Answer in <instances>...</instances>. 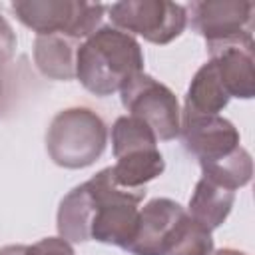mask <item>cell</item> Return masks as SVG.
<instances>
[{"mask_svg": "<svg viewBox=\"0 0 255 255\" xmlns=\"http://www.w3.org/2000/svg\"><path fill=\"white\" fill-rule=\"evenodd\" d=\"M155 133L133 116H120L112 126V149L114 157L141 147H155Z\"/></svg>", "mask_w": 255, "mask_h": 255, "instance_id": "obj_17", "label": "cell"}, {"mask_svg": "<svg viewBox=\"0 0 255 255\" xmlns=\"http://www.w3.org/2000/svg\"><path fill=\"white\" fill-rule=\"evenodd\" d=\"M211 255H247V253H243V251H239V249H233V247H223V249H219V251H213Z\"/></svg>", "mask_w": 255, "mask_h": 255, "instance_id": "obj_22", "label": "cell"}, {"mask_svg": "<svg viewBox=\"0 0 255 255\" xmlns=\"http://www.w3.org/2000/svg\"><path fill=\"white\" fill-rule=\"evenodd\" d=\"M92 201L90 241L116 245L126 249L137 229L139 203L145 189H126L112 177V167L100 169L94 177L84 181Z\"/></svg>", "mask_w": 255, "mask_h": 255, "instance_id": "obj_2", "label": "cell"}, {"mask_svg": "<svg viewBox=\"0 0 255 255\" xmlns=\"http://www.w3.org/2000/svg\"><path fill=\"white\" fill-rule=\"evenodd\" d=\"M112 26L141 36L145 42L165 46L173 42L187 26V10L167 0H126L108 6Z\"/></svg>", "mask_w": 255, "mask_h": 255, "instance_id": "obj_5", "label": "cell"}, {"mask_svg": "<svg viewBox=\"0 0 255 255\" xmlns=\"http://www.w3.org/2000/svg\"><path fill=\"white\" fill-rule=\"evenodd\" d=\"M108 145V126L90 108L74 106L58 112L46 131V151L64 169L96 163Z\"/></svg>", "mask_w": 255, "mask_h": 255, "instance_id": "obj_3", "label": "cell"}, {"mask_svg": "<svg viewBox=\"0 0 255 255\" xmlns=\"http://www.w3.org/2000/svg\"><path fill=\"white\" fill-rule=\"evenodd\" d=\"M28 245H6L0 249V255H26Z\"/></svg>", "mask_w": 255, "mask_h": 255, "instance_id": "obj_21", "label": "cell"}, {"mask_svg": "<svg viewBox=\"0 0 255 255\" xmlns=\"http://www.w3.org/2000/svg\"><path fill=\"white\" fill-rule=\"evenodd\" d=\"M233 203H235V191L201 177L195 183V189L189 197L187 213L199 225L213 231V229L221 227L223 221L229 217Z\"/></svg>", "mask_w": 255, "mask_h": 255, "instance_id": "obj_12", "label": "cell"}, {"mask_svg": "<svg viewBox=\"0 0 255 255\" xmlns=\"http://www.w3.org/2000/svg\"><path fill=\"white\" fill-rule=\"evenodd\" d=\"M213 253V237L211 231L199 225L189 213L177 223L165 255H211Z\"/></svg>", "mask_w": 255, "mask_h": 255, "instance_id": "obj_16", "label": "cell"}, {"mask_svg": "<svg viewBox=\"0 0 255 255\" xmlns=\"http://www.w3.org/2000/svg\"><path fill=\"white\" fill-rule=\"evenodd\" d=\"M211 54V62L217 68V74L229 94V98L251 100L255 96V58H253V40L229 44L217 48Z\"/></svg>", "mask_w": 255, "mask_h": 255, "instance_id": "obj_10", "label": "cell"}, {"mask_svg": "<svg viewBox=\"0 0 255 255\" xmlns=\"http://www.w3.org/2000/svg\"><path fill=\"white\" fill-rule=\"evenodd\" d=\"M6 66H8V64H4V62L0 60V106H2L4 98H6V88H8V74H6Z\"/></svg>", "mask_w": 255, "mask_h": 255, "instance_id": "obj_20", "label": "cell"}, {"mask_svg": "<svg viewBox=\"0 0 255 255\" xmlns=\"http://www.w3.org/2000/svg\"><path fill=\"white\" fill-rule=\"evenodd\" d=\"M80 40L48 34L36 36L34 40V64L38 72L50 80H76V54L80 48Z\"/></svg>", "mask_w": 255, "mask_h": 255, "instance_id": "obj_11", "label": "cell"}, {"mask_svg": "<svg viewBox=\"0 0 255 255\" xmlns=\"http://www.w3.org/2000/svg\"><path fill=\"white\" fill-rule=\"evenodd\" d=\"M229 100L231 98L217 74L215 64L211 60H207L191 78L181 112L217 116L223 108H227Z\"/></svg>", "mask_w": 255, "mask_h": 255, "instance_id": "obj_13", "label": "cell"}, {"mask_svg": "<svg viewBox=\"0 0 255 255\" xmlns=\"http://www.w3.org/2000/svg\"><path fill=\"white\" fill-rule=\"evenodd\" d=\"M187 211L169 197H155L139 209L137 229L126 247L131 255H165L169 239Z\"/></svg>", "mask_w": 255, "mask_h": 255, "instance_id": "obj_9", "label": "cell"}, {"mask_svg": "<svg viewBox=\"0 0 255 255\" xmlns=\"http://www.w3.org/2000/svg\"><path fill=\"white\" fill-rule=\"evenodd\" d=\"M26 255H76L70 241L58 237H44L26 247Z\"/></svg>", "mask_w": 255, "mask_h": 255, "instance_id": "obj_18", "label": "cell"}, {"mask_svg": "<svg viewBox=\"0 0 255 255\" xmlns=\"http://www.w3.org/2000/svg\"><path fill=\"white\" fill-rule=\"evenodd\" d=\"M120 96L128 116L141 120L155 133L157 141L179 137V102L165 84L141 72L120 90Z\"/></svg>", "mask_w": 255, "mask_h": 255, "instance_id": "obj_6", "label": "cell"}, {"mask_svg": "<svg viewBox=\"0 0 255 255\" xmlns=\"http://www.w3.org/2000/svg\"><path fill=\"white\" fill-rule=\"evenodd\" d=\"M143 72L139 42L116 26H100L76 54V80L94 96L108 98Z\"/></svg>", "mask_w": 255, "mask_h": 255, "instance_id": "obj_1", "label": "cell"}, {"mask_svg": "<svg viewBox=\"0 0 255 255\" xmlns=\"http://www.w3.org/2000/svg\"><path fill=\"white\" fill-rule=\"evenodd\" d=\"M14 52H16V34L12 26L6 22V18L0 14V60L4 64H10Z\"/></svg>", "mask_w": 255, "mask_h": 255, "instance_id": "obj_19", "label": "cell"}, {"mask_svg": "<svg viewBox=\"0 0 255 255\" xmlns=\"http://www.w3.org/2000/svg\"><path fill=\"white\" fill-rule=\"evenodd\" d=\"M179 137L185 149L197 157L199 165L221 159L241 145L239 129L223 116L181 112Z\"/></svg>", "mask_w": 255, "mask_h": 255, "instance_id": "obj_8", "label": "cell"}, {"mask_svg": "<svg viewBox=\"0 0 255 255\" xmlns=\"http://www.w3.org/2000/svg\"><path fill=\"white\" fill-rule=\"evenodd\" d=\"M116 159V165H110L112 177L126 189H145V183L159 177L165 169V159L157 145L133 149L118 155Z\"/></svg>", "mask_w": 255, "mask_h": 255, "instance_id": "obj_14", "label": "cell"}, {"mask_svg": "<svg viewBox=\"0 0 255 255\" xmlns=\"http://www.w3.org/2000/svg\"><path fill=\"white\" fill-rule=\"evenodd\" d=\"M199 167L203 173L201 177H205L221 187H227L231 191L245 187L253 175V159H251V153L243 145H239L229 155L209 161V163H201Z\"/></svg>", "mask_w": 255, "mask_h": 255, "instance_id": "obj_15", "label": "cell"}, {"mask_svg": "<svg viewBox=\"0 0 255 255\" xmlns=\"http://www.w3.org/2000/svg\"><path fill=\"white\" fill-rule=\"evenodd\" d=\"M191 28L205 40L207 50L253 40L255 4L249 0H201L185 6Z\"/></svg>", "mask_w": 255, "mask_h": 255, "instance_id": "obj_7", "label": "cell"}, {"mask_svg": "<svg viewBox=\"0 0 255 255\" xmlns=\"http://www.w3.org/2000/svg\"><path fill=\"white\" fill-rule=\"evenodd\" d=\"M10 8L36 36L60 34L74 40L92 36L102 26L108 10L104 4L82 0H16Z\"/></svg>", "mask_w": 255, "mask_h": 255, "instance_id": "obj_4", "label": "cell"}]
</instances>
